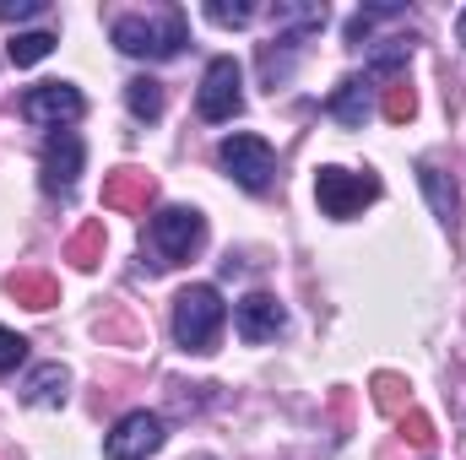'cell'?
Listing matches in <instances>:
<instances>
[{
  "mask_svg": "<svg viewBox=\"0 0 466 460\" xmlns=\"http://www.w3.org/2000/svg\"><path fill=\"white\" fill-rule=\"evenodd\" d=\"M109 38H115L119 55H130V60H174L185 49V11L168 5L157 16H115Z\"/></svg>",
  "mask_w": 466,
  "mask_h": 460,
  "instance_id": "1",
  "label": "cell"
},
{
  "mask_svg": "<svg viewBox=\"0 0 466 460\" xmlns=\"http://www.w3.org/2000/svg\"><path fill=\"white\" fill-rule=\"evenodd\" d=\"M223 320H228V309H223V293L212 282H190L174 298V342L185 352H212L223 336Z\"/></svg>",
  "mask_w": 466,
  "mask_h": 460,
  "instance_id": "2",
  "label": "cell"
},
{
  "mask_svg": "<svg viewBox=\"0 0 466 460\" xmlns=\"http://www.w3.org/2000/svg\"><path fill=\"white\" fill-rule=\"evenodd\" d=\"M147 244H152V260L168 271V265H185L201 244H207V217L196 206H163L147 228Z\"/></svg>",
  "mask_w": 466,
  "mask_h": 460,
  "instance_id": "3",
  "label": "cell"
},
{
  "mask_svg": "<svg viewBox=\"0 0 466 460\" xmlns=\"http://www.w3.org/2000/svg\"><path fill=\"white\" fill-rule=\"evenodd\" d=\"M315 201H320V212L326 217H337V223H348V217H358L369 201H380V179L363 168V174H352V168H320L315 174Z\"/></svg>",
  "mask_w": 466,
  "mask_h": 460,
  "instance_id": "4",
  "label": "cell"
},
{
  "mask_svg": "<svg viewBox=\"0 0 466 460\" xmlns=\"http://www.w3.org/2000/svg\"><path fill=\"white\" fill-rule=\"evenodd\" d=\"M218 163L228 168L233 185H244L249 195H260V190H271V174H277V157H271V146L260 141V135H228L223 146H218Z\"/></svg>",
  "mask_w": 466,
  "mask_h": 460,
  "instance_id": "5",
  "label": "cell"
},
{
  "mask_svg": "<svg viewBox=\"0 0 466 460\" xmlns=\"http://www.w3.org/2000/svg\"><path fill=\"white\" fill-rule=\"evenodd\" d=\"M87 115V98L71 87V82H44V87H33L27 98H22V119L27 125H38V130H66V125H76V119Z\"/></svg>",
  "mask_w": 466,
  "mask_h": 460,
  "instance_id": "6",
  "label": "cell"
},
{
  "mask_svg": "<svg viewBox=\"0 0 466 460\" xmlns=\"http://www.w3.org/2000/svg\"><path fill=\"white\" fill-rule=\"evenodd\" d=\"M163 417L157 412H125L115 423V434L104 439V455L109 460H147V455H157L163 450Z\"/></svg>",
  "mask_w": 466,
  "mask_h": 460,
  "instance_id": "7",
  "label": "cell"
},
{
  "mask_svg": "<svg viewBox=\"0 0 466 460\" xmlns=\"http://www.w3.org/2000/svg\"><path fill=\"white\" fill-rule=\"evenodd\" d=\"M244 76H238V60L233 55H218L212 65H207V76H201V98H196V109L201 119H233L244 109Z\"/></svg>",
  "mask_w": 466,
  "mask_h": 460,
  "instance_id": "8",
  "label": "cell"
},
{
  "mask_svg": "<svg viewBox=\"0 0 466 460\" xmlns=\"http://www.w3.org/2000/svg\"><path fill=\"white\" fill-rule=\"evenodd\" d=\"M82 135H71V130H60V135H49L44 141V157H38V185L49 190V195H66L71 185H76V174H82Z\"/></svg>",
  "mask_w": 466,
  "mask_h": 460,
  "instance_id": "9",
  "label": "cell"
},
{
  "mask_svg": "<svg viewBox=\"0 0 466 460\" xmlns=\"http://www.w3.org/2000/svg\"><path fill=\"white\" fill-rule=\"evenodd\" d=\"M233 325H238V336H244L249 346L277 342V336L288 331V309H282L271 293H249V298H238V309H233Z\"/></svg>",
  "mask_w": 466,
  "mask_h": 460,
  "instance_id": "10",
  "label": "cell"
},
{
  "mask_svg": "<svg viewBox=\"0 0 466 460\" xmlns=\"http://www.w3.org/2000/svg\"><path fill=\"white\" fill-rule=\"evenodd\" d=\"M152 195H157V179L147 168H115L104 179V206L109 212H147Z\"/></svg>",
  "mask_w": 466,
  "mask_h": 460,
  "instance_id": "11",
  "label": "cell"
},
{
  "mask_svg": "<svg viewBox=\"0 0 466 460\" xmlns=\"http://www.w3.org/2000/svg\"><path fill=\"white\" fill-rule=\"evenodd\" d=\"M418 185H423V195H429L434 217H440L445 228H456V217H461V190H456V179H451V174H440L434 163H418Z\"/></svg>",
  "mask_w": 466,
  "mask_h": 460,
  "instance_id": "12",
  "label": "cell"
},
{
  "mask_svg": "<svg viewBox=\"0 0 466 460\" xmlns=\"http://www.w3.org/2000/svg\"><path fill=\"white\" fill-rule=\"evenodd\" d=\"M5 293L22 304V309H55L60 304V282L49 271H11L5 276Z\"/></svg>",
  "mask_w": 466,
  "mask_h": 460,
  "instance_id": "13",
  "label": "cell"
},
{
  "mask_svg": "<svg viewBox=\"0 0 466 460\" xmlns=\"http://www.w3.org/2000/svg\"><path fill=\"white\" fill-rule=\"evenodd\" d=\"M326 115L337 119V125H348V130H358L369 119V82L363 76H342L337 93L326 98Z\"/></svg>",
  "mask_w": 466,
  "mask_h": 460,
  "instance_id": "14",
  "label": "cell"
},
{
  "mask_svg": "<svg viewBox=\"0 0 466 460\" xmlns=\"http://www.w3.org/2000/svg\"><path fill=\"white\" fill-rule=\"evenodd\" d=\"M66 390H71V374H66L60 363H38V368L27 374V385H22V401H27V406H60Z\"/></svg>",
  "mask_w": 466,
  "mask_h": 460,
  "instance_id": "15",
  "label": "cell"
},
{
  "mask_svg": "<svg viewBox=\"0 0 466 460\" xmlns=\"http://www.w3.org/2000/svg\"><path fill=\"white\" fill-rule=\"evenodd\" d=\"M299 44H304V38H293V33H282V38L260 44V76H266V87H271V93H277V82H288V71H293V55H299Z\"/></svg>",
  "mask_w": 466,
  "mask_h": 460,
  "instance_id": "16",
  "label": "cell"
},
{
  "mask_svg": "<svg viewBox=\"0 0 466 460\" xmlns=\"http://www.w3.org/2000/svg\"><path fill=\"white\" fill-rule=\"evenodd\" d=\"M369 390H374V406H380L385 417H407V412H412V385H407L401 374H374Z\"/></svg>",
  "mask_w": 466,
  "mask_h": 460,
  "instance_id": "17",
  "label": "cell"
},
{
  "mask_svg": "<svg viewBox=\"0 0 466 460\" xmlns=\"http://www.w3.org/2000/svg\"><path fill=\"white\" fill-rule=\"evenodd\" d=\"M66 260H71L76 271H98V260H104V223H82V228L71 233Z\"/></svg>",
  "mask_w": 466,
  "mask_h": 460,
  "instance_id": "18",
  "label": "cell"
},
{
  "mask_svg": "<svg viewBox=\"0 0 466 460\" xmlns=\"http://www.w3.org/2000/svg\"><path fill=\"white\" fill-rule=\"evenodd\" d=\"M271 16H277V27H282V33H293V38H304V33H320L331 11H326V5H277Z\"/></svg>",
  "mask_w": 466,
  "mask_h": 460,
  "instance_id": "19",
  "label": "cell"
},
{
  "mask_svg": "<svg viewBox=\"0 0 466 460\" xmlns=\"http://www.w3.org/2000/svg\"><path fill=\"white\" fill-rule=\"evenodd\" d=\"M55 44H60V38L38 27V33H16V38L5 44V55H11V65H38V60L55 55Z\"/></svg>",
  "mask_w": 466,
  "mask_h": 460,
  "instance_id": "20",
  "label": "cell"
},
{
  "mask_svg": "<svg viewBox=\"0 0 466 460\" xmlns=\"http://www.w3.org/2000/svg\"><path fill=\"white\" fill-rule=\"evenodd\" d=\"M125 104H130V115L136 119H157L163 115V82H152V76L125 82Z\"/></svg>",
  "mask_w": 466,
  "mask_h": 460,
  "instance_id": "21",
  "label": "cell"
},
{
  "mask_svg": "<svg viewBox=\"0 0 466 460\" xmlns=\"http://www.w3.org/2000/svg\"><path fill=\"white\" fill-rule=\"evenodd\" d=\"M380 109H385V119H390V125H407V119L418 115V93L396 76V82L385 87V104H380Z\"/></svg>",
  "mask_w": 466,
  "mask_h": 460,
  "instance_id": "22",
  "label": "cell"
},
{
  "mask_svg": "<svg viewBox=\"0 0 466 460\" xmlns=\"http://www.w3.org/2000/svg\"><path fill=\"white\" fill-rule=\"evenodd\" d=\"M407 55H412V44H407V38H385V44H374V49H369V71L390 76L396 65H407Z\"/></svg>",
  "mask_w": 466,
  "mask_h": 460,
  "instance_id": "23",
  "label": "cell"
},
{
  "mask_svg": "<svg viewBox=\"0 0 466 460\" xmlns=\"http://www.w3.org/2000/svg\"><path fill=\"white\" fill-rule=\"evenodd\" d=\"M207 16H212L218 27H249V22H255V5H249V0H238V5H228V0H207Z\"/></svg>",
  "mask_w": 466,
  "mask_h": 460,
  "instance_id": "24",
  "label": "cell"
},
{
  "mask_svg": "<svg viewBox=\"0 0 466 460\" xmlns=\"http://www.w3.org/2000/svg\"><path fill=\"white\" fill-rule=\"evenodd\" d=\"M401 434H407L418 450H429V445L440 439V434H434V423H429V412H407V417H401Z\"/></svg>",
  "mask_w": 466,
  "mask_h": 460,
  "instance_id": "25",
  "label": "cell"
},
{
  "mask_svg": "<svg viewBox=\"0 0 466 460\" xmlns=\"http://www.w3.org/2000/svg\"><path fill=\"white\" fill-rule=\"evenodd\" d=\"M22 357H27V342H22L16 331H5V325H0V374H11Z\"/></svg>",
  "mask_w": 466,
  "mask_h": 460,
  "instance_id": "26",
  "label": "cell"
},
{
  "mask_svg": "<svg viewBox=\"0 0 466 460\" xmlns=\"http://www.w3.org/2000/svg\"><path fill=\"white\" fill-rule=\"evenodd\" d=\"M44 16V0H0V22H27Z\"/></svg>",
  "mask_w": 466,
  "mask_h": 460,
  "instance_id": "27",
  "label": "cell"
},
{
  "mask_svg": "<svg viewBox=\"0 0 466 460\" xmlns=\"http://www.w3.org/2000/svg\"><path fill=\"white\" fill-rule=\"evenodd\" d=\"M456 44H461V49H466V11H461V16H456Z\"/></svg>",
  "mask_w": 466,
  "mask_h": 460,
  "instance_id": "28",
  "label": "cell"
}]
</instances>
